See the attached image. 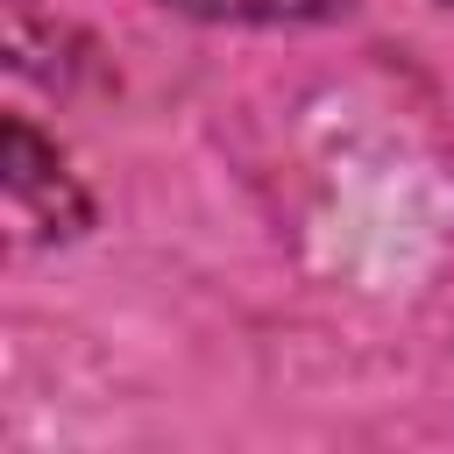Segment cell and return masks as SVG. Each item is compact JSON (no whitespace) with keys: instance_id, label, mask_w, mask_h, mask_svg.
I'll return each instance as SVG.
<instances>
[{"instance_id":"obj_1","label":"cell","mask_w":454,"mask_h":454,"mask_svg":"<svg viewBox=\"0 0 454 454\" xmlns=\"http://www.w3.org/2000/svg\"><path fill=\"white\" fill-rule=\"evenodd\" d=\"M7 220L21 241H78L92 227V199L57 156V142L35 135V121L7 114Z\"/></svg>"},{"instance_id":"obj_2","label":"cell","mask_w":454,"mask_h":454,"mask_svg":"<svg viewBox=\"0 0 454 454\" xmlns=\"http://www.w3.org/2000/svg\"><path fill=\"white\" fill-rule=\"evenodd\" d=\"M177 14H199V21H326L355 0H163Z\"/></svg>"}]
</instances>
